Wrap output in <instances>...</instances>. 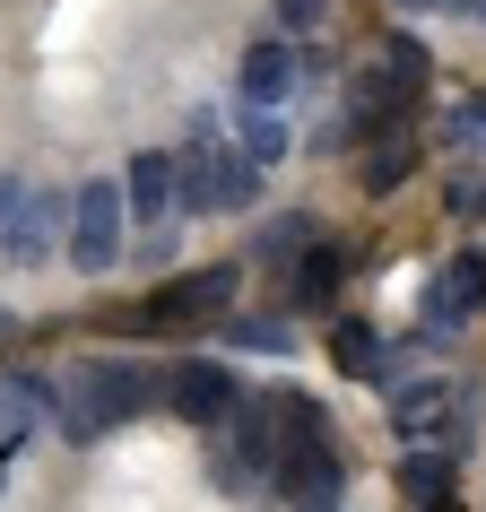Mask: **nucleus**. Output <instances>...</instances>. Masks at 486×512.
Segmentation results:
<instances>
[{"mask_svg": "<svg viewBox=\"0 0 486 512\" xmlns=\"http://www.w3.org/2000/svg\"><path fill=\"white\" fill-rule=\"evenodd\" d=\"M400 486H408V504L452 512V460H443V452H426V443H417V452L400 460Z\"/></svg>", "mask_w": 486, "mask_h": 512, "instance_id": "9b49d317", "label": "nucleus"}, {"mask_svg": "<svg viewBox=\"0 0 486 512\" xmlns=\"http://www.w3.org/2000/svg\"><path fill=\"white\" fill-rule=\"evenodd\" d=\"M400 9H443V0H400Z\"/></svg>", "mask_w": 486, "mask_h": 512, "instance_id": "4be33fe9", "label": "nucleus"}, {"mask_svg": "<svg viewBox=\"0 0 486 512\" xmlns=\"http://www.w3.org/2000/svg\"><path fill=\"white\" fill-rule=\"evenodd\" d=\"M157 400H165L157 365H139V356H87L61 382V434L70 443H96L105 426H122V417H139V408H157Z\"/></svg>", "mask_w": 486, "mask_h": 512, "instance_id": "f03ea898", "label": "nucleus"}, {"mask_svg": "<svg viewBox=\"0 0 486 512\" xmlns=\"http://www.w3.org/2000/svg\"><path fill=\"white\" fill-rule=\"evenodd\" d=\"M287 87H296V53L278 35L243 53V105H287Z\"/></svg>", "mask_w": 486, "mask_h": 512, "instance_id": "1a4fd4ad", "label": "nucleus"}, {"mask_svg": "<svg viewBox=\"0 0 486 512\" xmlns=\"http://www.w3.org/2000/svg\"><path fill=\"white\" fill-rule=\"evenodd\" d=\"M400 174H408V148H382V157L365 165V183H374V191H391V183H400Z\"/></svg>", "mask_w": 486, "mask_h": 512, "instance_id": "6ab92c4d", "label": "nucleus"}, {"mask_svg": "<svg viewBox=\"0 0 486 512\" xmlns=\"http://www.w3.org/2000/svg\"><path fill=\"white\" fill-rule=\"evenodd\" d=\"M382 61H391V70H400L408 87L426 79V44H417V35H391V44H382Z\"/></svg>", "mask_w": 486, "mask_h": 512, "instance_id": "a211bd4d", "label": "nucleus"}, {"mask_svg": "<svg viewBox=\"0 0 486 512\" xmlns=\"http://www.w3.org/2000/svg\"><path fill=\"white\" fill-rule=\"evenodd\" d=\"M313 243H322V235H313V217H278L270 235H261V261H270V270H287L296 252H313Z\"/></svg>", "mask_w": 486, "mask_h": 512, "instance_id": "4468645a", "label": "nucleus"}, {"mask_svg": "<svg viewBox=\"0 0 486 512\" xmlns=\"http://www.w3.org/2000/svg\"><path fill=\"white\" fill-rule=\"evenodd\" d=\"M270 400H278V452H270L278 504H296V512H339L348 469H339V443H330L322 400H313V391H270Z\"/></svg>", "mask_w": 486, "mask_h": 512, "instance_id": "f257e3e1", "label": "nucleus"}, {"mask_svg": "<svg viewBox=\"0 0 486 512\" xmlns=\"http://www.w3.org/2000/svg\"><path fill=\"white\" fill-rule=\"evenodd\" d=\"M209 191H217V209H252V157H226L209 174Z\"/></svg>", "mask_w": 486, "mask_h": 512, "instance_id": "dca6fc26", "label": "nucleus"}, {"mask_svg": "<svg viewBox=\"0 0 486 512\" xmlns=\"http://www.w3.org/2000/svg\"><path fill=\"white\" fill-rule=\"evenodd\" d=\"M339 270H348V252H339V243H313V252H304V270H296V304H330Z\"/></svg>", "mask_w": 486, "mask_h": 512, "instance_id": "f8f14e48", "label": "nucleus"}, {"mask_svg": "<svg viewBox=\"0 0 486 512\" xmlns=\"http://www.w3.org/2000/svg\"><path fill=\"white\" fill-rule=\"evenodd\" d=\"M235 374H226V365H217V356H183V365H165V408H174V417H183V426H226V417H235Z\"/></svg>", "mask_w": 486, "mask_h": 512, "instance_id": "20e7f679", "label": "nucleus"}, {"mask_svg": "<svg viewBox=\"0 0 486 512\" xmlns=\"http://www.w3.org/2000/svg\"><path fill=\"white\" fill-rule=\"evenodd\" d=\"M18 191H27V183H0V226H9V209H18Z\"/></svg>", "mask_w": 486, "mask_h": 512, "instance_id": "412c9836", "label": "nucleus"}, {"mask_svg": "<svg viewBox=\"0 0 486 512\" xmlns=\"http://www.w3.org/2000/svg\"><path fill=\"white\" fill-rule=\"evenodd\" d=\"M53 235H70V200H61V191H18V209L0 226V261L44 270V261H53Z\"/></svg>", "mask_w": 486, "mask_h": 512, "instance_id": "423d86ee", "label": "nucleus"}, {"mask_svg": "<svg viewBox=\"0 0 486 512\" xmlns=\"http://www.w3.org/2000/svg\"><path fill=\"white\" fill-rule=\"evenodd\" d=\"M243 157H252V165L287 157V122H278V105H243Z\"/></svg>", "mask_w": 486, "mask_h": 512, "instance_id": "ddd939ff", "label": "nucleus"}, {"mask_svg": "<svg viewBox=\"0 0 486 512\" xmlns=\"http://www.w3.org/2000/svg\"><path fill=\"white\" fill-rule=\"evenodd\" d=\"M9 330H18V322H9V313H0V339H9Z\"/></svg>", "mask_w": 486, "mask_h": 512, "instance_id": "5701e85b", "label": "nucleus"}, {"mask_svg": "<svg viewBox=\"0 0 486 512\" xmlns=\"http://www.w3.org/2000/svg\"><path fill=\"white\" fill-rule=\"evenodd\" d=\"M330 356L348 365V374H382V339L365 322H339V339H330Z\"/></svg>", "mask_w": 486, "mask_h": 512, "instance_id": "2eb2a0df", "label": "nucleus"}, {"mask_svg": "<svg viewBox=\"0 0 486 512\" xmlns=\"http://www.w3.org/2000/svg\"><path fill=\"white\" fill-rule=\"evenodd\" d=\"M226 330H235V348H287V330H278L270 313H235Z\"/></svg>", "mask_w": 486, "mask_h": 512, "instance_id": "f3484780", "label": "nucleus"}, {"mask_svg": "<svg viewBox=\"0 0 486 512\" xmlns=\"http://www.w3.org/2000/svg\"><path fill=\"white\" fill-rule=\"evenodd\" d=\"M391 417H400V434H443V417H452V382H408L400 400H391Z\"/></svg>", "mask_w": 486, "mask_h": 512, "instance_id": "9d476101", "label": "nucleus"}, {"mask_svg": "<svg viewBox=\"0 0 486 512\" xmlns=\"http://www.w3.org/2000/svg\"><path fill=\"white\" fill-rule=\"evenodd\" d=\"M322 9H330V0H278V18H287V27H322Z\"/></svg>", "mask_w": 486, "mask_h": 512, "instance_id": "aec40b11", "label": "nucleus"}, {"mask_svg": "<svg viewBox=\"0 0 486 512\" xmlns=\"http://www.w3.org/2000/svg\"><path fill=\"white\" fill-rule=\"evenodd\" d=\"M0 469H9V452H0Z\"/></svg>", "mask_w": 486, "mask_h": 512, "instance_id": "393cba45", "label": "nucleus"}, {"mask_svg": "<svg viewBox=\"0 0 486 512\" xmlns=\"http://www.w3.org/2000/svg\"><path fill=\"white\" fill-rule=\"evenodd\" d=\"M478 296H486V261H460V270L426 296V339H452V330L469 322V304H478Z\"/></svg>", "mask_w": 486, "mask_h": 512, "instance_id": "6e6552de", "label": "nucleus"}, {"mask_svg": "<svg viewBox=\"0 0 486 512\" xmlns=\"http://www.w3.org/2000/svg\"><path fill=\"white\" fill-rule=\"evenodd\" d=\"M122 217H131V191L122 183H79L70 191V270H113L122 252Z\"/></svg>", "mask_w": 486, "mask_h": 512, "instance_id": "7ed1b4c3", "label": "nucleus"}, {"mask_svg": "<svg viewBox=\"0 0 486 512\" xmlns=\"http://www.w3.org/2000/svg\"><path fill=\"white\" fill-rule=\"evenodd\" d=\"M226 304H235V270H183V278H165L157 296H148V313H139V322L174 339V330L209 322V313H226Z\"/></svg>", "mask_w": 486, "mask_h": 512, "instance_id": "39448f33", "label": "nucleus"}, {"mask_svg": "<svg viewBox=\"0 0 486 512\" xmlns=\"http://www.w3.org/2000/svg\"><path fill=\"white\" fill-rule=\"evenodd\" d=\"M469 18H486V0H469Z\"/></svg>", "mask_w": 486, "mask_h": 512, "instance_id": "b1692460", "label": "nucleus"}, {"mask_svg": "<svg viewBox=\"0 0 486 512\" xmlns=\"http://www.w3.org/2000/svg\"><path fill=\"white\" fill-rule=\"evenodd\" d=\"M122 191H131L139 217H165L174 200H183V157H165V148H139L131 174H122Z\"/></svg>", "mask_w": 486, "mask_h": 512, "instance_id": "0eeeda50", "label": "nucleus"}]
</instances>
